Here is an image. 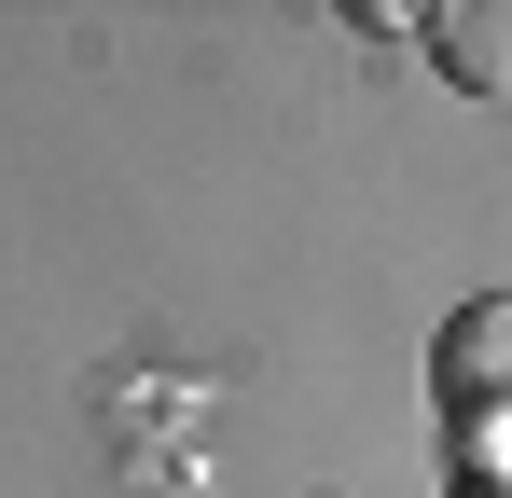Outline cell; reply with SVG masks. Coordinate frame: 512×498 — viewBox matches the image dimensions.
I'll return each mask as SVG.
<instances>
[{
	"instance_id": "1",
	"label": "cell",
	"mask_w": 512,
	"mask_h": 498,
	"mask_svg": "<svg viewBox=\"0 0 512 498\" xmlns=\"http://www.w3.org/2000/svg\"><path fill=\"white\" fill-rule=\"evenodd\" d=\"M416 28H429V56H443L457 97H512V0H443Z\"/></svg>"
},
{
	"instance_id": "2",
	"label": "cell",
	"mask_w": 512,
	"mask_h": 498,
	"mask_svg": "<svg viewBox=\"0 0 512 498\" xmlns=\"http://www.w3.org/2000/svg\"><path fill=\"white\" fill-rule=\"evenodd\" d=\"M443 402H457V415L512 402V291H499V305H457V319H443Z\"/></svg>"
},
{
	"instance_id": "3",
	"label": "cell",
	"mask_w": 512,
	"mask_h": 498,
	"mask_svg": "<svg viewBox=\"0 0 512 498\" xmlns=\"http://www.w3.org/2000/svg\"><path fill=\"white\" fill-rule=\"evenodd\" d=\"M443 498H512V485H499V471H457V485H443Z\"/></svg>"
}]
</instances>
